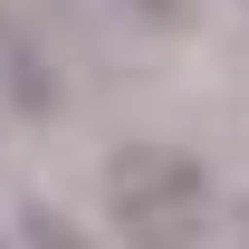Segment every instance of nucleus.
<instances>
[{"label": "nucleus", "mask_w": 249, "mask_h": 249, "mask_svg": "<svg viewBox=\"0 0 249 249\" xmlns=\"http://www.w3.org/2000/svg\"><path fill=\"white\" fill-rule=\"evenodd\" d=\"M124 19H144V29H182L192 0H124Z\"/></svg>", "instance_id": "obj_4"}, {"label": "nucleus", "mask_w": 249, "mask_h": 249, "mask_svg": "<svg viewBox=\"0 0 249 249\" xmlns=\"http://www.w3.org/2000/svg\"><path fill=\"white\" fill-rule=\"evenodd\" d=\"M106 220L124 249H211L220 182L182 144H115L106 154Z\"/></svg>", "instance_id": "obj_1"}, {"label": "nucleus", "mask_w": 249, "mask_h": 249, "mask_svg": "<svg viewBox=\"0 0 249 249\" xmlns=\"http://www.w3.org/2000/svg\"><path fill=\"white\" fill-rule=\"evenodd\" d=\"M19 249H87V230L67 211H48V201H29V211H19Z\"/></svg>", "instance_id": "obj_3"}, {"label": "nucleus", "mask_w": 249, "mask_h": 249, "mask_svg": "<svg viewBox=\"0 0 249 249\" xmlns=\"http://www.w3.org/2000/svg\"><path fill=\"white\" fill-rule=\"evenodd\" d=\"M0 87H10L19 115H58V67L38 58L29 19H10V10H0Z\"/></svg>", "instance_id": "obj_2"}]
</instances>
